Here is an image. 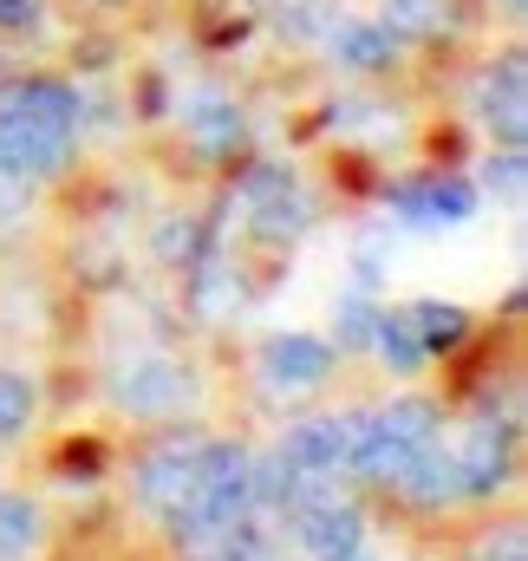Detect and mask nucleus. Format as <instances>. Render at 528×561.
Segmentation results:
<instances>
[{
	"mask_svg": "<svg viewBox=\"0 0 528 561\" xmlns=\"http://www.w3.org/2000/svg\"><path fill=\"white\" fill-rule=\"evenodd\" d=\"M20 542H33V510L26 503H0V549H20Z\"/></svg>",
	"mask_w": 528,
	"mask_h": 561,
	"instance_id": "nucleus-4",
	"label": "nucleus"
},
{
	"mask_svg": "<svg viewBox=\"0 0 528 561\" xmlns=\"http://www.w3.org/2000/svg\"><path fill=\"white\" fill-rule=\"evenodd\" d=\"M26 412H33L26 379H20V373H0V437H7V431H20V424H26Z\"/></svg>",
	"mask_w": 528,
	"mask_h": 561,
	"instance_id": "nucleus-3",
	"label": "nucleus"
},
{
	"mask_svg": "<svg viewBox=\"0 0 528 561\" xmlns=\"http://www.w3.org/2000/svg\"><path fill=\"white\" fill-rule=\"evenodd\" d=\"M300 549L320 561H353L359 556V516L340 503H307L300 516Z\"/></svg>",
	"mask_w": 528,
	"mask_h": 561,
	"instance_id": "nucleus-1",
	"label": "nucleus"
},
{
	"mask_svg": "<svg viewBox=\"0 0 528 561\" xmlns=\"http://www.w3.org/2000/svg\"><path fill=\"white\" fill-rule=\"evenodd\" d=\"M326 366H333V353L320 346V340H274L267 346V373L280 379V386H320L326 379Z\"/></svg>",
	"mask_w": 528,
	"mask_h": 561,
	"instance_id": "nucleus-2",
	"label": "nucleus"
}]
</instances>
